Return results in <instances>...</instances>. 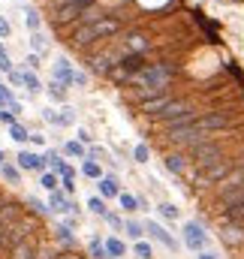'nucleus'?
Returning a JSON list of instances; mask_svg holds the SVG:
<instances>
[{
    "label": "nucleus",
    "mask_w": 244,
    "mask_h": 259,
    "mask_svg": "<svg viewBox=\"0 0 244 259\" xmlns=\"http://www.w3.org/2000/svg\"><path fill=\"white\" fill-rule=\"evenodd\" d=\"M24 64H27V66H33V69H36V66H39V55H30V58H27Z\"/></svg>",
    "instance_id": "obj_51"
},
{
    "label": "nucleus",
    "mask_w": 244,
    "mask_h": 259,
    "mask_svg": "<svg viewBox=\"0 0 244 259\" xmlns=\"http://www.w3.org/2000/svg\"><path fill=\"white\" fill-rule=\"evenodd\" d=\"M0 64H9V55H6V49L0 46Z\"/></svg>",
    "instance_id": "obj_53"
},
{
    "label": "nucleus",
    "mask_w": 244,
    "mask_h": 259,
    "mask_svg": "<svg viewBox=\"0 0 244 259\" xmlns=\"http://www.w3.org/2000/svg\"><path fill=\"white\" fill-rule=\"evenodd\" d=\"M118 21L115 18H100L97 24H88V27H78L75 33H72V39H75V46L82 49V46H91V42H97V39H106V36H115L118 33Z\"/></svg>",
    "instance_id": "obj_2"
},
{
    "label": "nucleus",
    "mask_w": 244,
    "mask_h": 259,
    "mask_svg": "<svg viewBox=\"0 0 244 259\" xmlns=\"http://www.w3.org/2000/svg\"><path fill=\"white\" fill-rule=\"evenodd\" d=\"M106 253H109V259H121L127 253V247H124V241H118V238H106Z\"/></svg>",
    "instance_id": "obj_26"
},
{
    "label": "nucleus",
    "mask_w": 244,
    "mask_h": 259,
    "mask_svg": "<svg viewBox=\"0 0 244 259\" xmlns=\"http://www.w3.org/2000/svg\"><path fill=\"white\" fill-rule=\"evenodd\" d=\"M18 169H33V172H43L46 169V154H36V151H18Z\"/></svg>",
    "instance_id": "obj_10"
},
{
    "label": "nucleus",
    "mask_w": 244,
    "mask_h": 259,
    "mask_svg": "<svg viewBox=\"0 0 244 259\" xmlns=\"http://www.w3.org/2000/svg\"><path fill=\"white\" fill-rule=\"evenodd\" d=\"M106 223H109L112 229H124V220L118 217V214H112V211H106Z\"/></svg>",
    "instance_id": "obj_44"
},
{
    "label": "nucleus",
    "mask_w": 244,
    "mask_h": 259,
    "mask_svg": "<svg viewBox=\"0 0 244 259\" xmlns=\"http://www.w3.org/2000/svg\"><path fill=\"white\" fill-rule=\"evenodd\" d=\"M55 238L61 241L63 247H72V244H75V235H72V229H69V226H63V223H58V229H55Z\"/></svg>",
    "instance_id": "obj_25"
},
{
    "label": "nucleus",
    "mask_w": 244,
    "mask_h": 259,
    "mask_svg": "<svg viewBox=\"0 0 244 259\" xmlns=\"http://www.w3.org/2000/svg\"><path fill=\"white\" fill-rule=\"evenodd\" d=\"M78 142H82V145H94V136H91L88 130H78Z\"/></svg>",
    "instance_id": "obj_50"
},
{
    "label": "nucleus",
    "mask_w": 244,
    "mask_h": 259,
    "mask_svg": "<svg viewBox=\"0 0 244 259\" xmlns=\"http://www.w3.org/2000/svg\"><path fill=\"white\" fill-rule=\"evenodd\" d=\"M199 259H217V256H214L211 250H202V253H199Z\"/></svg>",
    "instance_id": "obj_54"
},
{
    "label": "nucleus",
    "mask_w": 244,
    "mask_h": 259,
    "mask_svg": "<svg viewBox=\"0 0 244 259\" xmlns=\"http://www.w3.org/2000/svg\"><path fill=\"white\" fill-rule=\"evenodd\" d=\"M72 84H75V88H85V84H88V75H85V72H72Z\"/></svg>",
    "instance_id": "obj_49"
},
{
    "label": "nucleus",
    "mask_w": 244,
    "mask_h": 259,
    "mask_svg": "<svg viewBox=\"0 0 244 259\" xmlns=\"http://www.w3.org/2000/svg\"><path fill=\"white\" fill-rule=\"evenodd\" d=\"M0 124L15 127V124H18V115H15V112H9V109H0Z\"/></svg>",
    "instance_id": "obj_40"
},
{
    "label": "nucleus",
    "mask_w": 244,
    "mask_h": 259,
    "mask_svg": "<svg viewBox=\"0 0 244 259\" xmlns=\"http://www.w3.org/2000/svg\"><path fill=\"white\" fill-rule=\"evenodd\" d=\"M36 232V226H33V220H18L15 226H9L6 232H3V238H0V253H12L21 241H27L30 235Z\"/></svg>",
    "instance_id": "obj_4"
},
{
    "label": "nucleus",
    "mask_w": 244,
    "mask_h": 259,
    "mask_svg": "<svg viewBox=\"0 0 244 259\" xmlns=\"http://www.w3.org/2000/svg\"><path fill=\"white\" fill-rule=\"evenodd\" d=\"M63 151H66L69 157H82V160L88 157V151L82 148V142H66V145H63Z\"/></svg>",
    "instance_id": "obj_32"
},
{
    "label": "nucleus",
    "mask_w": 244,
    "mask_h": 259,
    "mask_svg": "<svg viewBox=\"0 0 244 259\" xmlns=\"http://www.w3.org/2000/svg\"><path fill=\"white\" fill-rule=\"evenodd\" d=\"M39 250V244H36V238H27V241H21L12 253H9V259H33V253Z\"/></svg>",
    "instance_id": "obj_18"
},
{
    "label": "nucleus",
    "mask_w": 244,
    "mask_h": 259,
    "mask_svg": "<svg viewBox=\"0 0 244 259\" xmlns=\"http://www.w3.org/2000/svg\"><path fill=\"white\" fill-rule=\"evenodd\" d=\"M33 259H58V253H55L52 247H39V250L33 253Z\"/></svg>",
    "instance_id": "obj_46"
},
{
    "label": "nucleus",
    "mask_w": 244,
    "mask_h": 259,
    "mask_svg": "<svg viewBox=\"0 0 244 259\" xmlns=\"http://www.w3.org/2000/svg\"><path fill=\"white\" fill-rule=\"evenodd\" d=\"M220 238H223V244L238 247V244H244V229H241V226H235V223H223Z\"/></svg>",
    "instance_id": "obj_14"
},
{
    "label": "nucleus",
    "mask_w": 244,
    "mask_h": 259,
    "mask_svg": "<svg viewBox=\"0 0 244 259\" xmlns=\"http://www.w3.org/2000/svg\"><path fill=\"white\" fill-rule=\"evenodd\" d=\"M27 205H30V211H36V214H46V211H49V205H43L36 196H30V199H27Z\"/></svg>",
    "instance_id": "obj_43"
},
{
    "label": "nucleus",
    "mask_w": 244,
    "mask_h": 259,
    "mask_svg": "<svg viewBox=\"0 0 244 259\" xmlns=\"http://www.w3.org/2000/svg\"><path fill=\"white\" fill-rule=\"evenodd\" d=\"M24 24H27V30L30 33H39V27H43V18H39V12L36 9H24Z\"/></svg>",
    "instance_id": "obj_23"
},
{
    "label": "nucleus",
    "mask_w": 244,
    "mask_h": 259,
    "mask_svg": "<svg viewBox=\"0 0 244 259\" xmlns=\"http://www.w3.org/2000/svg\"><path fill=\"white\" fill-rule=\"evenodd\" d=\"M21 81H24V88H27V94H43V81L36 78V72H30V69H24L21 72Z\"/></svg>",
    "instance_id": "obj_21"
},
{
    "label": "nucleus",
    "mask_w": 244,
    "mask_h": 259,
    "mask_svg": "<svg viewBox=\"0 0 244 259\" xmlns=\"http://www.w3.org/2000/svg\"><path fill=\"white\" fill-rule=\"evenodd\" d=\"M88 250H91V259H109V253H106V244H103L100 238H94V241L88 244Z\"/></svg>",
    "instance_id": "obj_30"
},
{
    "label": "nucleus",
    "mask_w": 244,
    "mask_h": 259,
    "mask_svg": "<svg viewBox=\"0 0 244 259\" xmlns=\"http://www.w3.org/2000/svg\"><path fill=\"white\" fill-rule=\"evenodd\" d=\"M82 12L85 9H78V6H55V24H72L75 27V21L82 18Z\"/></svg>",
    "instance_id": "obj_13"
},
{
    "label": "nucleus",
    "mask_w": 244,
    "mask_h": 259,
    "mask_svg": "<svg viewBox=\"0 0 244 259\" xmlns=\"http://www.w3.org/2000/svg\"><path fill=\"white\" fill-rule=\"evenodd\" d=\"M166 169H169L172 175H184V172H187V160H184L181 154H169V157H166Z\"/></svg>",
    "instance_id": "obj_22"
},
{
    "label": "nucleus",
    "mask_w": 244,
    "mask_h": 259,
    "mask_svg": "<svg viewBox=\"0 0 244 259\" xmlns=\"http://www.w3.org/2000/svg\"><path fill=\"white\" fill-rule=\"evenodd\" d=\"M30 142H33V145H43V142H46V136H39V133H30Z\"/></svg>",
    "instance_id": "obj_52"
},
{
    "label": "nucleus",
    "mask_w": 244,
    "mask_h": 259,
    "mask_svg": "<svg viewBox=\"0 0 244 259\" xmlns=\"http://www.w3.org/2000/svg\"><path fill=\"white\" fill-rule=\"evenodd\" d=\"M184 244L190 247V250H205L208 247V235H205V229L199 226V223H184Z\"/></svg>",
    "instance_id": "obj_7"
},
{
    "label": "nucleus",
    "mask_w": 244,
    "mask_h": 259,
    "mask_svg": "<svg viewBox=\"0 0 244 259\" xmlns=\"http://www.w3.org/2000/svg\"><path fill=\"white\" fill-rule=\"evenodd\" d=\"M190 157H193V163L199 166V172H205V169H211V166H217L220 160H226L223 157V151H220V145L211 139V142H205V145H199V148H193L190 151Z\"/></svg>",
    "instance_id": "obj_5"
},
{
    "label": "nucleus",
    "mask_w": 244,
    "mask_h": 259,
    "mask_svg": "<svg viewBox=\"0 0 244 259\" xmlns=\"http://www.w3.org/2000/svg\"><path fill=\"white\" fill-rule=\"evenodd\" d=\"M12 103H18V100L12 97V91H9V88H3V84H0V106H12Z\"/></svg>",
    "instance_id": "obj_41"
},
{
    "label": "nucleus",
    "mask_w": 244,
    "mask_h": 259,
    "mask_svg": "<svg viewBox=\"0 0 244 259\" xmlns=\"http://www.w3.org/2000/svg\"><path fill=\"white\" fill-rule=\"evenodd\" d=\"M127 46H130V55H142V52L148 49V42H145V36H139V33H133Z\"/></svg>",
    "instance_id": "obj_29"
},
{
    "label": "nucleus",
    "mask_w": 244,
    "mask_h": 259,
    "mask_svg": "<svg viewBox=\"0 0 244 259\" xmlns=\"http://www.w3.org/2000/svg\"><path fill=\"white\" fill-rule=\"evenodd\" d=\"M49 211H58V214H69V211H75V202H69V199H66V193L55 190V193H52V199H49Z\"/></svg>",
    "instance_id": "obj_17"
},
{
    "label": "nucleus",
    "mask_w": 244,
    "mask_h": 259,
    "mask_svg": "<svg viewBox=\"0 0 244 259\" xmlns=\"http://www.w3.org/2000/svg\"><path fill=\"white\" fill-rule=\"evenodd\" d=\"M133 157H136V163H148V148H145V145H136Z\"/></svg>",
    "instance_id": "obj_45"
},
{
    "label": "nucleus",
    "mask_w": 244,
    "mask_h": 259,
    "mask_svg": "<svg viewBox=\"0 0 244 259\" xmlns=\"http://www.w3.org/2000/svg\"><path fill=\"white\" fill-rule=\"evenodd\" d=\"M160 214H163L166 220H178V208L169 205V202H160Z\"/></svg>",
    "instance_id": "obj_39"
},
{
    "label": "nucleus",
    "mask_w": 244,
    "mask_h": 259,
    "mask_svg": "<svg viewBox=\"0 0 244 259\" xmlns=\"http://www.w3.org/2000/svg\"><path fill=\"white\" fill-rule=\"evenodd\" d=\"M9 136L15 139V142H30V133L21 127V124H15V127H9Z\"/></svg>",
    "instance_id": "obj_35"
},
{
    "label": "nucleus",
    "mask_w": 244,
    "mask_h": 259,
    "mask_svg": "<svg viewBox=\"0 0 244 259\" xmlns=\"http://www.w3.org/2000/svg\"><path fill=\"white\" fill-rule=\"evenodd\" d=\"M0 175H3L9 184H18V181H21V169H18V166H12V163H3Z\"/></svg>",
    "instance_id": "obj_27"
},
{
    "label": "nucleus",
    "mask_w": 244,
    "mask_h": 259,
    "mask_svg": "<svg viewBox=\"0 0 244 259\" xmlns=\"http://www.w3.org/2000/svg\"><path fill=\"white\" fill-rule=\"evenodd\" d=\"M124 55H115V52H109V55H97V58H91L88 61V66L97 72V75H112V69L121 64Z\"/></svg>",
    "instance_id": "obj_8"
},
{
    "label": "nucleus",
    "mask_w": 244,
    "mask_h": 259,
    "mask_svg": "<svg viewBox=\"0 0 244 259\" xmlns=\"http://www.w3.org/2000/svg\"><path fill=\"white\" fill-rule=\"evenodd\" d=\"M9 33H12V24L0 15V36H3V39H9Z\"/></svg>",
    "instance_id": "obj_48"
},
{
    "label": "nucleus",
    "mask_w": 244,
    "mask_h": 259,
    "mask_svg": "<svg viewBox=\"0 0 244 259\" xmlns=\"http://www.w3.org/2000/svg\"><path fill=\"white\" fill-rule=\"evenodd\" d=\"M124 232H127L133 241H142V235H145V223H139V220H127V223H124Z\"/></svg>",
    "instance_id": "obj_24"
},
{
    "label": "nucleus",
    "mask_w": 244,
    "mask_h": 259,
    "mask_svg": "<svg viewBox=\"0 0 244 259\" xmlns=\"http://www.w3.org/2000/svg\"><path fill=\"white\" fill-rule=\"evenodd\" d=\"M18 220H21V208H18V202H0V226L9 229V226H15Z\"/></svg>",
    "instance_id": "obj_11"
},
{
    "label": "nucleus",
    "mask_w": 244,
    "mask_h": 259,
    "mask_svg": "<svg viewBox=\"0 0 244 259\" xmlns=\"http://www.w3.org/2000/svg\"><path fill=\"white\" fill-rule=\"evenodd\" d=\"M118 199H121V208H124V211H139V202H136V196L121 193Z\"/></svg>",
    "instance_id": "obj_37"
},
{
    "label": "nucleus",
    "mask_w": 244,
    "mask_h": 259,
    "mask_svg": "<svg viewBox=\"0 0 244 259\" xmlns=\"http://www.w3.org/2000/svg\"><path fill=\"white\" fill-rule=\"evenodd\" d=\"M46 94H49L55 103H66V88H63V84H58V81L46 84Z\"/></svg>",
    "instance_id": "obj_28"
},
{
    "label": "nucleus",
    "mask_w": 244,
    "mask_h": 259,
    "mask_svg": "<svg viewBox=\"0 0 244 259\" xmlns=\"http://www.w3.org/2000/svg\"><path fill=\"white\" fill-rule=\"evenodd\" d=\"M46 163H49V166H52V169H55V166H58V163H61V154H58V151H52V148H49V151H46Z\"/></svg>",
    "instance_id": "obj_47"
},
{
    "label": "nucleus",
    "mask_w": 244,
    "mask_h": 259,
    "mask_svg": "<svg viewBox=\"0 0 244 259\" xmlns=\"http://www.w3.org/2000/svg\"><path fill=\"white\" fill-rule=\"evenodd\" d=\"M3 232H6V229H3V226H0V238H3Z\"/></svg>",
    "instance_id": "obj_56"
},
{
    "label": "nucleus",
    "mask_w": 244,
    "mask_h": 259,
    "mask_svg": "<svg viewBox=\"0 0 244 259\" xmlns=\"http://www.w3.org/2000/svg\"><path fill=\"white\" fill-rule=\"evenodd\" d=\"M43 187H46L49 193H55V190H58V175H43Z\"/></svg>",
    "instance_id": "obj_42"
},
{
    "label": "nucleus",
    "mask_w": 244,
    "mask_h": 259,
    "mask_svg": "<svg viewBox=\"0 0 244 259\" xmlns=\"http://www.w3.org/2000/svg\"><path fill=\"white\" fill-rule=\"evenodd\" d=\"M43 118H46L49 124H55V127H72V124H75V112H72L69 106L63 109L61 115H55V112H49V109H46V112H43Z\"/></svg>",
    "instance_id": "obj_15"
},
{
    "label": "nucleus",
    "mask_w": 244,
    "mask_h": 259,
    "mask_svg": "<svg viewBox=\"0 0 244 259\" xmlns=\"http://www.w3.org/2000/svg\"><path fill=\"white\" fill-rule=\"evenodd\" d=\"M145 232H148L151 238H157L160 244H166L169 250H175V247H178V241H175V238H172V235L160 226V223H154V220H148V223H145Z\"/></svg>",
    "instance_id": "obj_12"
},
{
    "label": "nucleus",
    "mask_w": 244,
    "mask_h": 259,
    "mask_svg": "<svg viewBox=\"0 0 244 259\" xmlns=\"http://www.w3.org/2000/svg\"><path fill=\"white\" fill-rule=\"evenodd\" d=\"M30 42H33V55H39V58H43V55L49 52V42H46V36H43V33H33V39H30Z\"/></svg>",
    "instance_id": "obj_31"
},
{
    "label": "nucleus",
    "mask_w": 244,
    "mask_h": 259,
    "mask_svg": "<svg viewBox=\"0 0 244 259\" xmlns=\"http://www.w3.org/2000/svg\"><path fill=\"white\" fill-rule=\"evenodd\" d=\"M100 193L106 196V199H115V196H121V187H118L115 175H106V178H100Z\"/></svg>",
    "instance_id": "obj_20"
},
{
    "label": "nucleus",
    "mask_w": 244,
    "mask_h": 259,
    "mask_svg": "<svg viewBox=\"0 0 244 259\" xmlns=\"http://www.w3.org/2000/svg\"><path fill=\"white\" fill-rule=\"evenodd\" d=\"M196 127L205 130V133H217V130H226V127H229V118H226L223 112H205V115H199Z\"/></svg>",
    "instance_id": "obj_9"
},
{
    "label": "nucleus",
    "mask_w": 244,
    "mask_h": 259,
    "mask_svg": "<svg viewBox=\"0 0 244 259\" xmlns=\"http://www.w3.org/2000/svg\"><path fill=\"white\" fill-rule=\"evenodd\" d=\"M72 72H75V69L69 66V61H58V64H55V81L63 84V88H69V84H72Z\"/></svg>",
    "instance_id": "obj_19"
},
{
    "label": "nucleus",
    "mask_w": 244,
    "mask_h": 259,
    "mask_svg": "<svg viewBox=\"0 0 244 259\" xmlns=\"http://www.w3.org/2000/svg\"><path fill=\"white\" fill-rule=\"evenodd\" d=\"M232 169H235V163L232 160H220L217 166H211V169H205V172H199V187H208V184H220V181H226L229 175H232Z\"/></svg>",
    "instance_id": "obj_6"
},
{
    "label": "nucleus",
    "mask_w": 244,
    "mask_h": 259,
    "mask_svg": "<svg viewBox=\"0 0 244 259\" xmlns=\"http://www.w3.org/2000/svg\"><path fill=\"white\" fill-rule=\"evenodd\" d=\"M169 81H172V66L169 64H148L145 69H139L130 84L139 91V88H154V91H169Z\"/></svg>",
    "instance_id": "obj_1"
},
{
    "label": "nucleus",
    "mask_w": 244,
    "mask_h": 259,
    "mask_svg": "<svg viewBox=\"0 0 244 259\" xmlns=\"http://www.w3.org/2000/svg\"><path fill=\"white\" fill-rule=\"evenodd\" d=\"M166 133H169V139H172L178 148H187V151H193V148H199V145H205V142H211V139H214V133H205V130H199L196 124L166 130Z\"/></svg>",
    "instance_id": "obj_3"
},
{
    "label": "nucleus",
    "mask_w": 244,
    "mask_h": 259,
    "mask_svg": "<svg viewBox=\"0 0 244 259\" xmlns=\"http://www.w3.org/2000/svg\"><path fill=\"white\" fill-rule=\"evenodd\" d=\"M55 6H78V9H91L94 0H55Z\"/></svg>",
    "instance_id": "obj_38"
},
{
    "label": "nucleus",
    "mask_w": 244,
    "mask_h": 259,
    "mask_svg": "<svg viewBox=\"0 0 244 259\" xmlns=\"http://www.w3.org/2000/svg\"><path fill=\"white\" fill-rule=\"evenodd\" d=\"M136 256L139 259H154V247L148 241H136Z\"/></svg>",
    "instance_id": "obj_34"
},
{
    "label": "nucleus",
    "mask_w": 244,
    "mask_h": 259,
    "mask_svg": "<svg viewBox=\"0 0 244 259\" xmlns=\"http://www.w3.org/2000/svg\"><path fill=\"white\" fill-rule=\"evenodd\" d=\"M169 103H172V94L166 91V94H160V97H154V100L142 103V112H148L151 118H157V115H160V112H163V109H166Z\"/></svg>",
    "instance_id": "obj_16"
},
{
    "label": "nucleus",
    "mask_w": 244,
    "mask_h": 259,
    "mask_svg": "<svg viewBox=\"0 0 244 259\" xmlns=\"http://www.w3.org/2000/svg\"><path fill=\"white\" fill-rule=\"evenodd\" d=\"M3 163H6V157H3V151H0V169H3Z\"/></svg>",
    "instance_id": "obj_55"
},
{
    "label": "nucleus",
    "mask_w": 244,
    "mask_h": 259,
    "mask_svg": "<svg viewBox=\"0 0 244 259\" xmlns=\"http://www.w3.org/2000/svg\"><path fill=\"white\" fill-rule=\"evenodd\" d=\"M78 259H85V256H78Z\"/></svg>",
    "instance_id": "obj_57"
},
{
    "label": "nucleus",
    "mask_w": 244,
    "mask_h": 259,
    "mask_svg": "<svg viewBox=\"0 0 244 259\" xmlns=\"http://www.w3.org/2000/svg\"><path fill=\"white\" fill-rule=\"evenodd\" d=\"M82 172H85L88 178H97V181L103 178V169H100V163H94V160H88V163L82 166Z\"/></svg>",
    "instance_id": "obj_33"
},
{
    "label": "nucleus",
    "mask_w": 244,
    "mask_h": 259,
    "mask_svg": "<svg viewBox=\"0 0 244 259\" xmlns=\"http://www.w3.org/2000/svg\"><path fill=\"white\" fill-rule=\"evenodd\" d=\"M88 208H91L94 214H100V217H106V202H103L100 196H94V199H88Z\"/></svg>",
    "instance_id": "obj_36"
}]
</instances>
